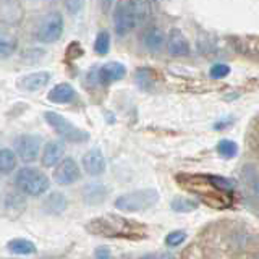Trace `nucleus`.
Wrapping results in <instances>:
<instances>
[{
  "mask_svg": "<svg viewBox=\"0 0 259 259\" xmlns=\"http://www.w3.org/2000/svg\"><path fill=\"white\" fill-rule=\"evenodd\" d=\"M178 182L185 190L194 193L202 202L214 209H227L233 204L232 190H235V182L225 177L180 175Z\"/></svg>",
  "mask_w": 259,
  "mask_h": 259,
  "instance_id": "nucleus-1",
  "label": "nucleus"
},
{
  "mask_svg": "<svg viewBox=\"0 0 259 259\" xmlns=\"http://www.w3.org/2000/svg\"><path fill=\"white\" fill-rule=\"evenodd\" d=\"M86 230L91 232L97 237H107V238H143L146 237L144 227L138 225L135 221L120 217V215H101L89 221L86 225Z\"/></svg>",
  "mask_w": 259,
  "mask_h": 259,
  "instance_id": "nucleus-2",
  "label": "nucleus"
},
{
  "mask_svg": "<svg viewBox=\"0 0 259 259\" xmlns=\"http://www.w3.org/2000/svg\"><path fill=\"white\" fill-rule=\"evenodd\" d=\"M15 185L28 196H42L51 186V180L34 167H23L15 175Z\"/></svg>",
  "mask_w": 259,
  "mask_h": 259,
  "instance_id": "nucleus-3",
  "label": "nucleus"
},
{
  "mask_svg": "<svg viewBox=\"0 0 259 259\" xmlns=\"http://www.w3.org/2000/svg\"><path fill=\"white\" fill-rule=\"evenodd\" d=\"M157 201H159V193L152 188H146V190H136L132 193L121 194V196H118L113 201V206L123 210V212H140V210L152 207Z\"/></svg>",
  "mask_w": 259,
  "mask_h": 259,
  "instance_id": "nucleus-4",
  "label": "nucleus"
},
{
  "mask_svg": "<svg viewBox=\"0 0 259 259\" xmlns=\"http://www.w3.org/2000/svg\"><path fill=\"white\" fill-rule=\"evenodd\" d=\"M44 118L49 123L54 132L59 135L63 141H68V143H84L89 140V135L84 132V130H81L78 126H75L71 123L70 120H67L63 115L57 112H46L44 113Z\"/></svg>",
  "mask_w": 259,
  "mask_h": 259,
  "instance_id": "nucleus-5",
  "label": "nucleus"
},
{
  "mask_svg": "<svg viewBox=\"0 0 259 259\" xmlns=\"http://www.w3.org/2000/svg\"><path fill=\"white\" fill-rule=\"evenodd\" d=\"M63 32V16L59 12H52L49 13L42 23L39 24L37 29V39L44 44H51L59 40Z\"/></svg>",
  "mask_w": 259,
  "mask_h": 259,
  "instance_id": "nucleus-6",
  "label": "nucleus"
},
{
  "mask_svg": "<svg viewBox=\"0 0 259 259\" xmlns=\"http://www.w3.org/2000/svg\"><path fill=\"white\" fill-rule=\"evenodd\" d=\"M42 138L37 135H21L16 140V152L23 162H34L39 157Z\"/></svg>",
  "mask_w": 259,
  "mask_h": 259,
  "instance_id": "nucleus-7",
  "label": "nucleus"
},
{
  "mask_svg": "<svg viewBox=\"0 0 259 259\" xmlns=\"http://www.w3.org/2000/svg\"><path fill=\"white\" fill-rule=\"evenodd\" d=\"M79 168L78 164L71 157H65L59 165L55 168V182L59 185L68 186L73 185L75 182L79 180Z\"/></svg>",
  "mask_w": 259,
  "mask_h": 259,
  "instance_id": "nucleus-8",
  "label": "nucleus"
},
{
  "mask_svg": "<svg viewBox=\"0 0 259 259\" xmlns=\"http://www.w3.org/2000/svg\"><path fill=\"white\" fill-rule=\"evenodd\" d=\"M125 75H126V68L118 62L104 63L101 68L96 70V78L99 79L101 84H112L115 81L123 79Z\"/></svg>",
  "mask_w": 259,
  "mask_h": 259,
  "instance_id": "nucleus-9",
  "label": "nucleus"
},
{
  "mask_svg": "<svg viewBox=\"0 0 259 259\" xmlns=\"http://www.w3.org/2000/svg\"><path fill=\"white\" fill-rule=\"evenodd\" d=\"M135 26L133 16L128 10V5L118 4L113 10V29H115L117 36H125Z\"/></svg>",
  "mask_w": 259,
  "mask_h": 259,
  "instance_id": "nucleus-10",
  "label": "nucleus"
},
{
  "mask_svg": "<svg viewBox=\"0 0 259 259\" xmlns=\"http://www.w3.org/2000/svg\"><path fill=\"white\" fill-rule=\"evenodd\" d=\"M83 167L86 170V174L91 177H97V175L104 174L105 159H104V154L101 152V149L94 148L91 151H88L83 156Z\"/></svg>",
  "mask_w": 259,
  "mask_h": 259,
  "instance_id": "nucleus-11",
  "label": "nucleus"
},
{
  "mask_svg": "<svg viewBox=\"0 0 259 259\" xmlns=\"http://www.w3.org/2000/svg\"><path fill=\"white\" fill-rule=\"evenodd\" d=\"M49 81H51V73L49 71H34V73H29V75L20 78L18 81V86L24 91H39V89H42L49 84Z\"/></svg>",
  "mask_w": 259,
  "mask_h": 259,
  "instance_id": "nucleus-12",
  "label": "nucleus"
},
{
  "mask_svg": "<svg viewBox=\"0 0 259 259\" xmlns=\"http://www.w3.org/2000/svg\"><path fill=\"white\" fill-rule=\"evenodd\" d=\"M168 54L172 57H186L190 54V42L180 29H172L168 34Z\"/></svg>",
  "mask_w": 259,
  "mask_h": 259,
  "instance_id": "nucleus-13",
  "label": "nucleus"
},
{
  "mask_svg": "<svg viewBox=\"0 0 259 259\" xmlns=\"http://www.w3.org/2000/svg\"><path fill=\"white\" fill-rule=\"evenodd\" d=\"M75 89L68 83H60L52 88V91L47 94V99L55 104H68L75 99Z\"/></svg>",
  "mask_w": 259,
  "mask_h": 259,
  "instance_id": "nucleus-14",
  "label": "nucleus"
},
{
  "mask_svg": "<svg viewBox=\"0 0 259 259\" xmlns=\"http://www.w3.org/2000/svg\"><path fill=\"white\" fill-rule=\"evenodd\" d=\"M63 156V146L59 141H49L42 152V164L46 167L57 165Z\"/></svg>",
  "mask_w": 259,
  "mask_h": 259,
  "instance_id": "nucleus-15",
  "label": "nucleus"
},
{
  "mask_svg": "<svg viewBox=\"0 0 259 259\" xmlns=\"http://www.w3.org/2000/svg\"><path fill=\"white\" fill-rule=\"evenodd\" d=\"M107 188L101 183H91L86 185L83 190V198L86 204H99L105 199V194H107Z\"/></svg>",
  "mask_w": 259,
  "mask_h": 259,
  "instance_id": "nucleus-16",
  "label": "nucleus"
},
{
  "mask_svg": "<svg viewBox=\"0 0 259 259\" xmlns=\"http://www.w3.org/2000/svg\"><path fill=\"white\" fill-rule=\"evenodd\" d=\"M128 10L133 16L135 24H140L143 21H146L149 15V4L148 0H128Z\"/></svg>",
  "mask_w": 259,
  "mask_h": 259,
  "instance_id": "nucleus-17",
  "label": "nucleus"
},
{
  "mask_svg": "<svg viewBox=\"0 0 259 259\" xmlns=\"http://www.w3.org/2000/svg\"><path fill=\"white\" fill-rule=\"evenodd\" d=\"M165 37L162 34V31L159 28H149L144 34V46L146 49H149L151 52H159L164 47Z\"/></svg>",
  "mask_w": 259,
  "mask_h": 259,
  "instance_id": "nucleus-18",
  "label": "nucleus"
},
{
  "mask_svg": "<svg viewBox=\"0 0 259 259\" xmlns=\"http://www.w3.org/2000/svg\"><path fill=\"white\" fill-rule=\"evenodd\" d=\"M8 249L13 251L16 254H31L36 251V245L32 241L26 240V238H15L8 241Z\"/></svg>",
  "mask_w": 259,
  "mask_h": 259,
  "instance_id": "nucleus-19",
  "label": "nucleus"
},
{
  "mask_svg": "<svg viewBox=\"0 0 259 259\" xmlns=\"http://www.w3.org/2000/svg\"><path fill=\"white\" fill-rule=\"evenodd\" d=\"M65 207H67V199H65L63 194H60V193H52L44 202V209L47 212H52V214L62 212Z\"/></svg>",
  "mask_w": 259,
  "mask_h": 259,
  "instance_id": "nucleus-20",
  "label": "nucleus"
},
{
  "mask_svg": "<svg viewBox=\"0 0 259 259\" xmlns=\"http://www.w3.org/2000/svg\"><path fill=\"white\" fill-rule=\"evenodd\" d=\"M16 167V156L12 149L8 148H4L0 151V168H2V174L4 175H8L12 174Z\"/></svg>",
  "mask_w": 259,
  "mask_h": 259,
  "instance_id": "nucleus-21",
  "label": "nucleus"
},
{
  "mask_svg": "<svg viewBox=\"0 0 259 259\" xmlns=\"http://www.w3.org/2000/svg\"><path fill=\"white\" fill-rule=\"evenodd\" d=\"M16 49V39L13 36H8L7 32H2L0 36V54H2V59H8Z\"/></svg>",
  "mask_w": 259,
  "mask_h": 259,
  "instance_id": "nucleus-22",
  "label": "nucleus"
},
{
  "mask_svg": "<svg viewBox=\"0 0 259 259\" xmlns=\"http://www.w3.org/2000/svg\"><path fill=\"white\" fill-rule=\"evenodd\" d=\"M110 49V34L107 31H101L94 40V51L99 55H105Z\"/></svg>",
  "mask_w": 259,
  "mask_h": 259,
  "instance_id": "nucleus-23",
  "label": "nucleus"
},
{
  "mask_svg": "<svg viewBox=\"0 0 259 259\" xmlns=\"http://www.w3.org/2000/svg\"><path fill=\"white\" fill-rule=\"evenodd\" d=\"M198 207V202L188 198H175L172 201V209L175 212H191Z\"/></svg>",
  "mask_w": 259,
  "mask_h": 259,
  "instance_id": "nucleus-24",
  "label": "nucleus"
},
{
  "mask_svg": "<svg viewBox=\"0 0 259 259\" xmlns=\"http://www.w3.org/2000/svg\"><path fill=\"white\" fill-rule=\"evenodd\" d=\"M217 152L221 154L222 157L230 159V157H233L235 154L238 152V146H237V143H235V141L222 140V141H219V144H217Z\"/></svg>",
  "mask_w": 259,
  "mask_h": 259,
  "instance_id": "nucleus-25",
  "label": "nucleus"
},
{
  "mask_svg": "<svg viewBox=\"0 0 259 259\" xmlns=\"http://www.w3.org/2000/svg\"><path fill=\"white\" fill-rule=\"evenodd\" d=\"M186 232L185 230H174V232H170L167 237H165V245L170 246V248H175V246H180L182 243L186 240Z\"/></svg>",
  "mask_w": 259,
  "mask_h": 259,
  "instance_id": "nucleus-26",
  "label": "nucleus"
},
{
  "mask_svg": "<svg viewBox=\"0 0 259 259\" xmlns=\"http://www.w3.org/2000/svg\"><path fill=\"white\" fill-rule=\"evenodd\" d=\"M230 73V67L229 65H225V63H215L210 67V71H209V75L215 78V79H221V78H225L227 75Z\"/></svg>",
  "mask_w": 259,
  "mask_h": 259,
  "instance_id": "nucleus-27",
  "label": "nucleus"
},
{
  "mask_svg": "<svg viewBox=\"0 0 259 259\" xmlns=\"http://www.w3.org/2000/svg\"><path fill=\"white\" fill-rule=\"evenodd\" d=\"M136 79H138V84L141 88H149V84L152 83V73L149 70H138L136 73Z\"/></svg>",
  "mask_w": 259,
  "mask_h": 259,
  "instance_id": "nucleus-28",
  "label": "nucleus"
},
{
  "mask_svg": "<svg viewBox=\"0 0 259 259\" xmlns=\"http://www.w3.org/2000/svg\"><path fill=\"white\" fill-rule=\"evenodd\" d=\"M86 0H63L65 8L71 13V15H76L78 12H81V8L84 7Z\"/></svg>",
  "mask_w": 259,
  "mask_h": 259,
  "instance_id": "nucleus-29",
  "label": "nucleus"
},
{
  "mask_svg": "<svg viewBox=\"0 0 259 259\" xmlns=\"http://www.w3.org/2000/svg\"><path fill=\"white\" fill-rule=\"evenodd\" d=\"M96 256L97 257H109L110 253H109V249H105V248H97L96 249Z\"/></svg>",
  "mask_w": 259,
  "mask_h": 259,
  "instance_id": "nucleus-30",
  "label": "nucleus"
},
{
  "mask_svg": "<svg viewBox=\"0 0 259 259\" xmlns=\"http://www.w3.org/2000/svg\"><path fill=\"white\" fill-rule=\"evenodd\" d=\"M254 191L259 194V180H256V182H254Z\"/></svg>",
  "mask_w": 259,
  "mask_h": 259,
  "instance_id": "nucleus-31",
  "label": "nucleus"
}]
</instances>
